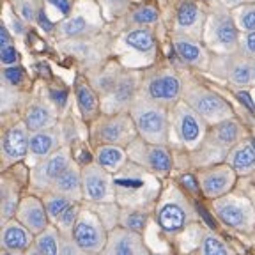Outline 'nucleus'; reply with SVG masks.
I'll use <instances>...</instances> for the list:
<instances>
[{
  "label": "nucleus",
  "instance_id": "nucleus-10",
  "mask_svg": "<svg viewBox=\"0 0 255 255\" xmlns=\"http://www.w3.org/2000/svg\"><path fill=\"white\" fill-rule=\"evenodd\" d=\"M108 229L103 225L100 216L92 211L91 207H84L78 216L71 239L82 250L92 255H101L108 243Z\"/></svg>",
  "mask_w": 255,
  "mask_h": 255
},
{
  "label": "nucleus",
  "instance_id": "nucleus-7",
  "mask_svg": "<svg viewBox=\"0 0 255 255\" xmlns=\"http://www.w3.org/2000/svg\"><path fill=\"white\" fill-rule=\"evenodd\" d=\"M73 161V154L69 145H64L59 151L50 154L48 158L34 163L28 170V184L34 195H44L52 190L53 183L68 170Z\"/></svg>",
  "mask_w": 255,
  "mask_h": 255
},
{
  "label": "nucleus",
  "instance_id": "nucleus-9",
  "mask_svg": "<svg viewBox=\"0 0 255 255\" xmlns=\"http://www.w3.org/2000/svg\"><path fill=\"white\" fill-rule=\"evenodd\" d=\"M170 126L177 140L190 151H195L209 131V124L183 100L170 108Z\"/></svg>",
  "mask_w": 255,
  "mask_h": 255
},
{
  "label": "nucleus",
  "instance_id": "nucleus-8",
  "mask_svg": "<svg viewBox=\"0 0 255 255\" xmlns=\"http://www.w3.org/2000/svg\"><path fill=\"white\" fill-rule=\"evenodd\" d=\"M183 87L184 82L174 69H156L149 73L142 80V87H140V96L154 101V103L163 105V107H174L179 103L183 98Z\"/></svg>",
  "mask_w": 255,
  "mask_h": 255
},
{
  "label": "nucleus",
  "instance_id": "nucleus-2",
  "mask_svg": "<svg viewBox=\"0 0 255 255\" xmlns=\"http://www.w3.org/2000/svg\"><path fill=\"white\" fill-rule=\"evenodd\" d=\"M129 116L143 142L167 145L170 140V112L167 107L138 96L129 107Z\"/></svg>",
  "mask_w": 255,
  "mask_h": 255
},
{
  "label": "nucleus",
  "instance_id": "nucleus-55",
  "mask_svg": "<svg viewBox=\"0 0 255 255\" xmlns=\"http://www.w3.org/2000/svg\"><path fill=\"white\" fill-rule=\"evenodd\" d=\"M2 255H25V254H18V252H7V250H2Z\"/></svg>",
  "mask_w": 255,
  "mask_h": 255
},
{
  "label": "nucleus",
  "instance_id": "nucleus-38",
  "mask_svg": "<svg viewBox=\"0 0 255 255\" xmlns=\"http://www.w3.org/2000/svg\"><path fill=\"white\" fill-rule=\"evenodd\" d=\"M82 209H84L82 202H75L73 206H69L68 209L64 211V215L60 216L59 220H57V223L53 227H57V231H59V234L62 236V238H71L73 229H75L76 222H78V216H80V213H82Z\"/></svg>",
  "mask_w": 255,
  "mask_h": 255
},
{
  "label": "nucleus",
  "instance_id": "nucleus-20",
  "mask_svg": "<svg viewBox=\"0 0 255 255\" xmlns=\"http://www.w3.org/2000/svg\"><path fill=\"white\" fill-rule=\"evenodd\" d=\"M101 255H151L142 234L116 227L108 234V243Z\"/></svg>",
  "mask_w": 255,
  "mask_h": 255
},
{
  "label": "nucleus",
  "instance_id": "nucleus-4",
  "mask_svg": "<svg viewBox=\"0 0 255 255\" xmlns=\"http://www.w3.org/2000/svg\"><path fill=\"white\" fill-rule=\"evenodd\" d=\"M138 138L135 123L129 112L117 114H101L91 126V140L98 145H117L128 149Z\"/></svg>",
  "mask_w": 255,
  "mask_h": 255
},
{
  "label": "nucleus",
  "instance_id": "nucleus-5",
  "mask_svg": "<svg viewBox=\"0 0 255 255\" xmlns=\"http://www.w3.org/2000/svg\"><path fill=\"white\" fill-rule=\"evenodd\" d=\"M181 100L188 107L193 108L209 126H215V124L222 123V121L234 117V110H232L231 103L223 96H220L218 92L211 91V89L204 87V85L195 84V82L184 84Z\"/></svg>",
  "mask_w": 255,
  "mask_h": 255
},
{
  "label": "nucleus",
  "instance_id": "nucleus-28",
  "mask_svg": "<svg viewBox=\"0 0 255 255\" xmlns=\"http://www.w3.org/2000/svg\"><path fill=\"white\" fill-rule=\"evenodd\" d=\"M21 188L18 179L11 177L9 172H5L0 179V213H2V223L16 218L18 207L21 204Z\"/></svg>",
  "mask_w": 255,
  "mask_h": 255
},
{
  "label": "nucleus",
  "instance_id": "nucleus-39",
  "mask_svg": "<svg viewBox=\"0 0 255 255\" xmlns=\"http://www.w3.org/2000/svg\"><path fill=\"white\" fill-rule=\"evenodd\" d=\"M41 11L39 0H14V12H18L25 23H32L37 20Z\"/></svg>",
  "mask_w": 255,
  "mask_h": 255
},
{
  "label": "nucleus",
  "instance_id": "nucleus-26",
  "mask_svg": "<svg viewBox=\"0 0 255 255\" xmlns=\"http://www.w3.org/2000/svg\"><path fill=\"white\" fill-rule=\"evenodd\" d=\"M75 101L80 116L85 121H96L100 117L101 101L100 94L94 91L87 78H76L75 82Z\"/></svg>",
  "mask_w": 255,
  "mask_h": 255
},
{
  "label": "nucleus",
  "instance_id": "nucleus-49",
  "mask_svg": "<svg viewBox=\"0 0 255 255\" xmlns=\"http://www.w3.org/2000/svg\"><path fill=\"white\" fill-rule=\"evenodd\" d=\"M11 44H12L11 32H9L7 25H5V23H2V25H0V48L11 46Z\"/></svg>",
  "mask_w": 255,
  "mask_h": 255
},
{
  "label": "nucleus",
  "instance_id": "nucleus-37",
  "mask_svg": "<svg viewBox=\"0 0 255 255\" xmlns=\"http://www.w3.org/2000/svg\"><path fill=\"white\" fill-rule=\"evenodd\" d=\"M199 255H234V252L220 236H216L213 231H207L200 238Z\"/></svg>",
  "mask_w": 255,
  "mask_h": 255
},
{
  "label": "nucleus",
  "instance_id": "nucleus-31",
  "mask_svg": "<svg viewBox=\"0 0 255 255\" xmlns=\"http://www.w3.org/2000/svg\"><path fill=\"white\" fill-rule=\"evenodd\" d=\"M128 151L124 147H117V145H98L94 152V161L100 167H103L112 175L119 174L124 167L128 165Z\"/></svg>",
  "mask_w": 255,
  "mask_h": 255
},
{
  "label": "nucleus",
  "instance_id": "nucleus-48",
  "mask_svg": "<svg viewBox=\"0 0 255 255\" xmlns=\"http://www.w3.org/2000/svg\"><path fill=\"white\" fill-rule=\"evenodd\" d=\"M37 25H39L41 28H43L44 32H48V34H52L53 30H55V25L50 21V18L46 16V12H44V9L41 7V11H39V14H37Z\"/></svg>",
  "mask_w": 255,
  "mask_h": 255
},
{
  "label": "nucleus",
  "instance_id": "nucleus-15",
  "mask_svg": "<svg viewBox=\"0 0 255 255\" xmlns=\"http://www.w3.org/2000/svg\"><path fill=\"white\" fill-rule=\"evenodd\" d=\"M213 73L231 82L238 87H250L254 84L252 59L245 55L241 50L232 53H223L211 60Z\"/></svg>",
  "mask_w": 255,
  "mask_h": 255
},
{
  "label": "nucleus",
  "instance_id": "nucleus-29",
  "mask_svg": "<svg viewBox=\"0 0 255 255\" xmlns=\"http://www.w3.org/2000/svg\"><path fill=\"white\" fill-rule=\"evenodd\" d=\"M123 71L124 69L121 68L119 64H101V66H98V68L91 69L87 73V80L91 82L94 91L101 96V100H105L114 91Z\"/></svg>",
  "mask_w": 255,
  "mask_h": 255
},
{
  "label": "nucleus",
  "instance_id": "nucleus-57",
  "mask_svg": "<svg viewBox=\"0 0 255 255\" xmlns=\"http://www.w3.org/2000/svg\"><path fill=\"white\" fill-rule=\"evenodd\" d=\"M151 255H152V254H151ZM158 255H161V254H158Z\"/></svg>",
  "mask_w": 255,
  "mask_h": 255
},
{
  "label": "nucleus",
  "instance_id": "nucleus-50",
  "mask_svg": "<svg viewBox=\"0 0 255 255\" xmlns=\"http://www.w3.org/2000/svg\"><path fill=\"white\" fill-rule=\"evenodd\" d=\"M23 23H25V21L21 20L20 16H18V14H16V12H14V14H12V20H11V25H12L11 28H12V32H16L18 36H23V34H25V27H23Z\"/></svg>",
  "mask_w": 255,
  "mask_h": 255
},
{
  "label": "nucleus",
  "instance_id": "nucleus-44",
  "mask_svg": "<svg viewBox=\"0 0 255 255\" xmlns=\"http://www.w3.org/2000/svg\"><path fill=\"white\" fill-rule=\"evenodd\" d=\"M46 100L57 108V110H62L68 103V91L64 89H48V96Z\"/></svg>",
  "mask_w": 255,
  "mask_h": 255
},
{
  "label": "nucleus",
  "instance_id": "nucleus-16",
  "mask_svg": "<svg viewBox=\"0 0 255 255\" xmlns=\"http://www.w3.org/2000/svg\"><path fill=\"white\" fill-rule=\"evenodd\" d=\"M28 143H30V131L27 129L23 121H16L5 128L2 133V142H0L4 170H9L16 163H20L27 158Z\"/></svg>",
  "mask_w": 255,
  "mask_h": 255
},
{
  "label": "nucleus",
  "instance_id": "nucleus-17",
  "mask_svg": "<svg viewBox=\"0 0 255 255\" xmlns=\"http://www.w3.org/2000/svg\"><path fill=\"white\" fill-rule=\"evenodd\" d=\"M140 87H142V80H140L138 73L124 69L114 91L105 100H101V105L105 107V114L129 112V107L140 96Z\"/></svg>",
  "mask_w": 255,
  "mask_h": 255
},
{
  "label": "nucleus",
  "instance_id": "nucleus-18",
  "mask_svg": "<svg viewBox=\"0 0 255 255\" xmlns=\"http://www.w3.org/2000/svg\"><path fill=\"white\" fill-rule=\"evenodd\" d=\"M62 50L69 55L76 57L80 62L87 64L89 69H94L103 64V59L107 57L108 46L107 41L100 37L98 34L91 37H82V39H71L62 44Z\"/></svg>",
  "mask_w": 255,
  "mask_h": 255
},
{
  "label": "nucleus",
  "instance_id": "nucleus-35",
  "mask_svg": "<svg viewBox=\"0 0 255 255\" xmlns=\"http://www.w3.org/2000/svg\"><path fill=\"white\" fill-rule=\"evenodd\" d=\"M34 245L41 252V255H62V239H60L57 227L53 225H50L46 231L36 236Z\"/></svg>",
  "mask_w": 255,
  "mask_h": 255
},
{
  "label": "nucleus",
  "instance_id": "nucleus-11",
  "mask_svg": "<svg viewBox=\"0 0 255 255\" xmlns=\"http://www.w3.org/2000/svg\"><path fill=\"white\" fill-rule=\"evenodd\" d=\"M206 39L209 44L222 50L223 53H232L239 50V27L236 16L225 7H218L209 14L206 25Z\"/></svg>",
  "mask_w": 255,
  "mask_h": 255
},
{
  "label": "nucleus",
  "instance_id": "nucleus-30",
  "mask_svg": "<svg viewBox=\"0 0 255 255\" xmlns=\"http://www.w3.org/2000/svg\"><path fill=\"white\" fill-rule=\"evenodd\" d=\"M53 193H60L64 197H69L75 202L84 200V190H82V167L73 163L68 170L60 175L59 179L53 183L52 190Z\"/></svg>",
  "mask_w": 255,
  "mask_h": 255
},
{
  "label": "nucleus",
  "instance_id": "nucleus-6",
  "mask_svg": "<svg viewBox=\"0 0 255 255\" xmlns=\"http://www.w3.org/2000/svg\"><path fill=\"white\" fill-rule=\"evenodd\" d=\"M213 215L227 229L241 234L255 231V206L248 197L229 193L218 200H213Z\"/></svg>",
  "mask_w": 255,
  "mask_h": 255
},
{
  "label": "nucleus",
  "instance_id": "nucleus-32",
  "mask_svg": "<svg viewBox=\"0 0 255 255\" xmlns=\"http://www.w3.org/2000/svg\"><path fill=\"white\" fill-rule=\"evenodd\" d=\"M59 36L60 39L71 41V39H82V37H91L96 36V28L91 25L87 18L82 14L69 16L64 18L59 25Z\"/></svg>",
  "mask_w": 255,
  "mask_h": 255
},
{
  "label": "nucleus",
  "instance_id": "nucleus-33",
  "mask_svg": "<svg viewBox=\"0 0 255 255\" xmlns=\"http://www.w3.org/2000/svg\"><path fill=\"white\" fill-rule=\"evenodd\" d=\"M124 43L128 48H131L138 53H152L156 48V39L152 30L145 27H136L124 34Z\"/></svg>",
  "mask_w": 255,
  "mask_h": 255
},
{
  "label": "nucleus",
  "instance_id": "nucleus-45",
  "mask_svg": "<svg viewBox=\"0 0 255 255\" xmlns=\"http://www.w3.org/2000/svg\"><path fill=\"white\" fill-rule=\"evenodd\" d=\"M239 50L250 59H255V30L245 34V37L239 43Z\"/></svg>",
  "mask_w": 255,
  "mask_h": 255
},
{
  "label": "nucleus",
  "instance_id": "nucleus-56",
  "mask_svg": "<svg viewBox=\"0 0 255 255\" xmlns=\"http://www.w3.org/2000/svg\"><path fill=\"white\" fill-rule=\"evenodd\" d=\"M252 71H254V84H255V59H252Z\"/></svg>",
  "mask_w": 255,
  "mask_h": 255
},
{
  "label": "nucleus",
  "instance_id": "nucleus-52",
  "mask_svg": "<svg viewBox=\"0 0 255 255\" xmlns=\"http://www.w3.org/2000/svg\"><path fill=\"white\" fill-rule=\"evenodd\" d=\"M107 7H112V9H123L126 5V0H105L103 2Z\"/></svg>",
  "mask_w": 255,
  "mask_h": 255
},
{
  "label": "nucleus",
  "instance_id": "nucleus-1",
  "mask_svg": "<svg viewBox=\"0 0 255 255\" xmlns=\"http://www.w3.org/2000/svg\"><path fill=\"white\" fill-rule=\"evenodd\" d=\"M247 136V129L236 117L222 121L209 128L204 142L195 151H191V161L199 168L223 163L231 149H234Z\"/></svg>",
  "mask_w": 255,
  "mask_h": 255
},
{
  "label": "nucleus",
  "instance_id": "nucleus-22",
  "mask_svg": "<svg viewBox=\"0 0 255 255\" xmlns=\"http://www.w3.org/2000/svg\"><path fill=\"white\" fill-rule=\"evenodd\" d=\"M204 14L191 0H183L175 14V32L199 41L204 36Z\"/></svg>",
  "mask_w": 255,
  "mask_h": 255
},
{
  "label": "nucleus",
  "instance_id": "nucleus-53",
  "mask_svg": "<svg viewBox=\"0 0 255 255\" xmlns=\"http://www.w3.org/2000/svg\"><path fill=\"white\" fill-rule=\"evenodd\" d=\"M245 0H223V4L227 7H238V5H243Z\"/></svg>",
  "mask_w": 255,
  "mask_h": 255
},
{
  "label": "nucleus",
  "instance_id": "nucleus-21",
  "mask_svg": "<svg viewBox=\"0 0 255 255\" xmlns=\"http://www.w3.org/2000/svg\"><path fill=\"white\" fill-rule=\"evenodd\" d=\"M59 110L48 100H32L27 103L23 112V123L30 133L44 131L57 126Z\"/></svg>",
  "mask_w": 255,
  "mask_h": 255
},
{
  "label": "nucleus",
  "instance_id": "nucleus-54",
  "mask_svg": "<svg viewBox=\"0 0 255 255\" xmlns=\"http://www.w3.org/2000/svg\"><path fill=\"white\" fill-rule=\"evenodd\" d=\"M25 255H41V252L37 250V247H36V245H32V247L28 248L27 252H25Z\"/></svg>",
  "mask_w": 255,
  "mask_h": 255
},
{
  "label": "nucleus",
  "instance_id": "nucleus-25",
  "mask_svg": "<svg viewBox=\"0 0 255 255\" xmlns=\"http://www.w3.org/2000/svg\"><path fill=\"white\" fill-rule=\"evenodd\" d=\"M172 46H174L177 57H179L184 64L193 66V68H207L209 57H207L204 46L197 39L175 32L174 39H172Z\"/></svg>",
  "mask_w": 255,
  "mask_h": 255
},
{
  "label": "nucleus",
  "instance_id": "nucleus-27",
  "mask_svg": "<svg viewBox=\"0 0 255 255\" xmlns=\"http://www.w3.org/2000/svg\"><path fill=\"white\" fill-rule=\"evenodd\" d=\"M225 163L238 175H250L255 172V138L247 136L231 149L225 158Z\"/></svg>",
  "mask_w": 255,
  "mask_h": 255
},
{
  "label": "nucleus",
  "instance_id": "nucleus-19",
  "mask_svg": "<svg viewBox=\"0 0 255 255\" xmlns=\"http://www.w3.org/2000/svg\"><path fill=\"white\" fill-rule=\"evenodd\" d=\"M16 220L25 225L28 231L34 236H39L41 232L46 231L52 222L48 218L46 207H44V202L39 195H25L21 199V204L18 207V213H16Z\"/></svg>",
  "mask_w": 255,
  "mask_h": 255
},
{
  "label": "nucleus",
  "instance_id": "nucleus-23",
  "mask_svg": "<svg viewBox=\"0 0 255 255\" xmlns=\"http://www.w3.org/2000/svg\"><path fill=\"white\" fill-rule=\"evenodd\" d=\"M34 241H36V236L16 218L2 223V236H0L2 250L25 254L34 245Z\"/></svg>",
  "mask_w": 255,
  "mask_h": 255
},
{
  "label": "nucleus",
  "instance_id": "nucleus-34",
  "mask_svg": "<svg viewBox=\"0 0 255 255\" xmlns=\"http://www.w3.org/2000/svg\"><path fill=\"white\" fill-rule=\"evenodd\" d=\"M147 223H149V213L145 207H123L119 227L126 229V231L136 232V234H143Z\"/></svg>",
  "mask_w": 255,
  "mask_h": 255
},
{
  "label": "nucleus",
  "instance_id": "nucleus-36",
  "mask_svg": "<svg viewBox=\"0 0 255 255\" xmlns=\"http://www.w3.org/2000/svg\"><path fill=\"white\" fill-rule=\"evenodd\" d=\"M41 199H43V202H44L48 218H50L52 225H55L57 220L64 215V211H66L69 206L75 204V200H71L69 197H64V195H60V193H53V191H48V193L41 195Z\"/></svg>",
  "mask_w": 255,
  "mask_h": 255
},
{
  "label": "nucleus",
  "instance_id": "nucleus-40",
  "mask_svg": "<svg viewBox=\"0 0 255 255\" xmlns=\"http://www.w3.org/2000/svg\"><path fill=\"white\" fill-rule=\"evenodd\" d=\"M236 23L239 30L243 32H254L255 30V2L239 5L238 14H236Z\"/></svg>",
  "mask_w": 255,
  "mask_h": 255
},
{
  "label": "nucleus",
  "instance_id": "nucleus-51",
  "mask_svg": "<svg viewBox=\"0 0 255 255\" xmlns=\"http://www.w3.org/2000/svg\"><path fill=\"white\" fill-rule=\"evenodd\" d=\"M238 98H239V100H241V103H245V105H247V107L250 108L252 112L255 110V105L252 103V98H250V96H248V92H247V91H243V92H238Z\"/></svg>",
  "mask_w": 255,
  "mask_h": 255
},
{
  "label": "nucleus",
  "instance_id": "nucleus-42",
  "mask_svg": "<svg viewBox=\"0 0 255 255\" xmlns=\"http://www.w3.org/2000/svg\"><path fill=\"white\" fill-rule=\"evenodd\" d=\"M25 82V69L21 66H11L2 69V84L18 89Z\"/></svg>",
  "mask_w": 255,
  "mask_h": 255
},
{
  "label": "nucleus",
  "instance_id": "nucleus-46",
  "mask_svg": "<svg viewBox=\"0 0 255 255\" xmlns=\"http://www.w3.org/2000/svg\"><path fill=\"white\" fill-rule=\"evenodd\" d=\"M60 239H62V255H92L89 252L82 250L78 245H75V241L71 238H62L60 236Z\"/></svg>",
  "mask_w": 255,
  "mask_h": 255
},
{
  "label": "nucleus",
  "instance_id": "nucleus-47",
  "mask_svg": "<svg viewBox=\"0 0 255 255\" xmlns=\"http://www.w3.org/2000/svg\"><path fill=\"white\" fill-rule=\"evenodd\" d=\"M46 2L50 5H53L64 18H69V16H71V7H73L71 0H46Z\"/></svg>",
  "mask_w": 255,
  "mask_h": 255
},
{
  "label": "nucleus",
  "instance_id": "nucleus-43",
  "mask_svg": "<svg viewBox=\"0 0 255 255\" xmlns=\"http://www.w3.org/2000/svg\"><path fill=\"white\" fill-rule=\"evenodd\" d=\"M0 60L4 68H11V66H20V52L16 50L14 44L5 48H0Z\"/></svg>",
  "mask_w": 255,
  "mask_h": 255
},
{
  "label": "nucleus",
  "instance_id": "nucleus-14",
  "mask_svg": "<svg viewBox=\"0 0 255 255\" xmlns=\"http://www.w3.org/2000/svg\"><path fill=\"white\" fill-rule=\"evenodd\" d=\"M197 181L206 199L218 200L232 193V188L236 186V181H238V174L223 161V163H216L211 167L199 168Z\"/></svg>",
  "mask_w": 255,
  "mask_h": 255
},
{
  "label": "nucleus",
  "instance_id": "nucleus-12",
  "mask_svg": "<svg viewBox=\"0 0 255 255\" xmlns=\"http://www.w3.org/2000/svg\"><path fill=\"white\" fill-rule=\"evenodd\" d=\"M82 190L87 204L117 202L116 177L96 161L82 165Z\"/></svg>",
  "mask_w": 255,
  "mask_h": 255
},
{
  "label": "nucleus",
  "instance_id": "nucleus-13",
  "mask_svg": "<svg viewBox=\"0 0 255 255\" xmlns=\"http://www.w3.org/2000/svg\"><path fill=\"white\" fill-rule=\"evenodd\" d=\"M126 151L129 156V161L140 165L143 170H147L154 177H167L174 167V159H172L167 145L147 143L138 136Z\"/></svg>",
  "mask_w": 255,
  "mask_h": 255
},
{
  "label": "nucleus",
  "instance_id": "nucleus-24",
  "mask_svg": "<svg viewBox=\"0 0 255 255\" xmlns=\"http://www.w3.org/2000/svg\"><path fill=\"white\" fill-rule=\"evenodd\" d=\"M62 129L57 124L55 128L44 129V131L30 133V143H28V156L30 158L41 161V159L48 158L50 154H53L55 151H59L62 145Z\"/></svg>",
  "mask_w": 255,
  "mask_h": 255
},
{
  "label": "nucleus",
  "instance_id": "nucleus-3",
  "mask_svg": "<svg viewBox=\"0 0 255 255\" xmlns=\"http://www.w3.org/2000/svg\"><path fill=\"white\" fill-rule=\"evenodd\" d=\"M197 218L199 216L193 209V204L177 186L168 188L156 204L154 220L158 227L168 236L179 234L188 225L197 222Z\"/></svg>",
  "mask_w": 255,
  "mask_h": 255
},
{
  "label": "nucleus",
  "instance_id": "nucleus-41",
  "mask_svg": "<svg viewBox=\"0 0 255 255\" xmlns=\"http://www.w3.org/2000/svg\"><path fill=\"white\" fill-rule=\"evenodd\" d=\"M159 20V12L151 5H142L136 11L129 14V23L138 25V27H145V25H152Z\"/></svg>",
  "mask_w": 255,
  "mask_h": 255
}]
</instances>
